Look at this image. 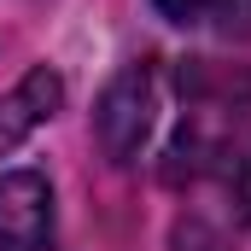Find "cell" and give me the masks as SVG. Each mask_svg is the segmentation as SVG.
Here are the masks:
<instances>
[{
    "label": "cell",
    "instance_id": "1",
    "mask_svg": "<svg viewBox=\"0 0 251 251\" xmlns=\"http://www.w3.org/2000/svg\"><path fill=\"white\" fill-rule=\"evenodd\" d=\"M152 123H158V64L134 59V64H123V70L105 82V94H100V105H94L100 152H105L111 164H134V152L146 146Z\"/></svg>",
    "mask_w": 251,
    "mask_h": 251
},
{
    "label": "cell",
    "instance_id": "2",
    "mask_svg": "<svg viewBox=\"0 0 251 251\" xmlns=\"http://www.w3.org/2000/svg\"><path fill=\"white\" fill-rule=\"evenodd\" d=\"M0 251H59L47 176H35V170L0 176Z\"/></svg>",
    "mask_w": 251,
    "mask_h": 251
},
{
    "label": "cell",
    "instance_id": "3",
    "mask_svg": "<svg viewBox=\"0 0 251 251\" xmlns=\"http://www.w3.org/2000/svg\"><path fill=\"white\" fill-rule=\"evenodd\" d=\"M59 105H64V76L53 70V64H29V70L18 76V88L0 100V158L18 152Z\"/></svg>",
    "mask_w": 251,
    "mask_h": 251
},
{
    "label": "cell",
    "instance_id": "4",
    "mask_svg": "<svg viewBox=\"0 0 251 251\" xmlns=\"http://www.w3.org/2000/svg\"><path fill=\"white\" fill-rule=\"evenodd\" d=\"M170 24H204V18H216V12H228L234 0H152Z\"/></svg>",
    "mask_w": 251,
    "mask_h": 251
},
{
    "label": "cell",
    "instance_id": "5",
    "mask_svg": "<svg viewBox=\"0 0 251 251\" xmlns=\"http://www.w3.org/2000/svg\"><path fill=\"white\" fill-rule=\"evenodd\" d=\"M176 246L181 251H222V240H216L204 222H181V228H176Z\"/></svg>",
    "mask_w": 251,
    "mask_h": 251
},
{
    "label": "cell",
    "instance_id": "6",
    "mask_svg": "<svg viewBox=\"0 0 251 251\" xmlns=\"http://www.w3.org/2000/svg\"><path fill=\"white\" fill-rule=\"evenodd\" d=\"M234 199H240V216L251 222V146L240 152V164H234Z\"/></svg>",
    "mask_w": 251,
    "mask_h": 251
}]
</instances>
